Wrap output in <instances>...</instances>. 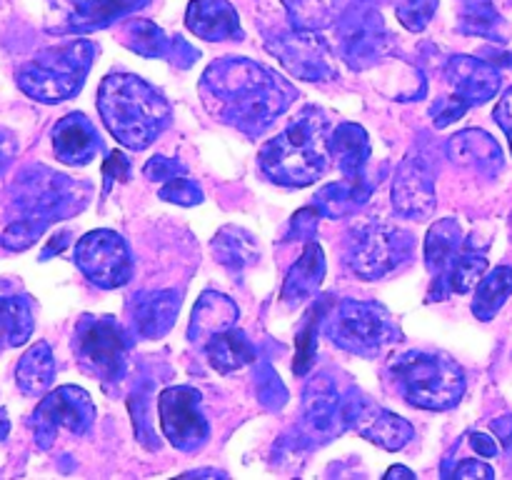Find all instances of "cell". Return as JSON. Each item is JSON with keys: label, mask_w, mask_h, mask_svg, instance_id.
<instances>
[{"label": "cell", "mask_w": 512, "mask_h": 480, "mask_svg": "<svg viewBox=\"0 0 512 480\" xmlns=\"http://www.w3.org/2000/svg\"><path fill=\"white\" fill-rule=\"evenodd\" d=\"M148 3L150 0H78L65 25L53 33H93V30L110 28L115 20L128 18Z\"/></svg>", "instance_id": "24"}, {"label": "cell", "mask_w": 512, "mask_h": 480, "mask_svg": "<svg viewBox=\"0 0 512 480\" xmlns=\"http://www.w3.org/2000/svg\"><path fill=\"white\" fill-rule=\"evenodd\" d=\"M435 10H438V0H400L395 5V15H398L400 25L410 33H423L430 20H433Z\"/></svg>", "instance_id": "39"}, {"label": "cell", "mask_w": 512, "mask_h": 480, "mask_svg": "<svg viewBox=\"0 0 512 480\" xmlns=\"http://www.w3.org/2000/svg\"><path fill=\"white\" fill-rule=\"evenodd\" d=\"M385 478H410L413 480L415 478V473L413 470H408V468H403V465H393V468L388 470V473H385Z\"/></svg>", "instance_id": "51"}, {"label": "cell", "mask_w": 512, "mask_h": 480, "mask_svg": "<svg viewBox=\"0 0 512 480\" xmlns=\"http://www.w3.org/2000/svg\"><path fill=\"white\" fill-rule=\"evenodd\" d=\"M345 420H348V430H355L363 435L370 443L380 445L385 450H400L413 440L415 430L400 415L390 413L388 408H380L363 393L355 388L348 390V400H345Z\"/></svg>", "instance_id": "14"}, {"label": "cell", "mask_w": 512, "mask_h": 480, "mask_svg": "<svg viewBox=\"0 0 512 480\" xmlns=\"http://www.w3.org/2000/svg\"><path fill=\"white\" fill-rule=\"evenodd\" d=\"M33 303L18 283L0 278V353L18 348L33 335Z\"/></svg>", "instance_id": "21"}, {"label": "cell", "mask_w": 512, "mask_h": 480, "mask_svg": "<svg viewBox=\"0 0 512 480\" xmlns=\"http://www.w3.org/2000/svg\"><path fill=\"white\" fill-rule=\"evenodd\" d=\"M270 53L278 55L280 63L303 80H330L335 78L333 53L330 45L315 30L295 28L290 33L268 40Z\"/></svg>", "instance_id": "15"}, {"label": "cell", "mask_w": 512, "mask_h": 480, "mask_svg": "<svg viewBox=\"0 0 512 480\" xmlns=\"http://www.w3.org/2000/svg\"><path fill=\"white\" fill-rule=\"evenodd\" d=\"M178 310V290H143V293H135L133 305H130L135 333L145 340L163 338L173 328Z\"/></svg>", "instance_id": "19"}, {"label": "cell", "mask_w": 512, "mask_h": 480, "mask_svg": "<svg viewBox=\"0 0 512 480\" xmlns=\"http://www.w3.org/2000/svg\"><path fill=\"white\" fill-rule=\"evenodd\" d=\"M495 120H498V125L510 138V148H512V88L503 95V98H500L498 108H495Z\"/></svg>", "instance_id": "46"}, {"label": "cell", "mask_w": 512, "mask_h": 480, "mask_svg": "<svg viewBox=\"0 0 512 480\" xmlns=\"http://www.w3.org/2000/svg\"><path fill=\"white\" fill-rule=\"evenodd\" d=\"M68 240H70L68 230H60L58 235H53V238H50V243L45 245V250H43V255H40V258L48 260L50 255H55V253H60V250H65V248H68Z\"/></svg>", "instance_id": "50"}, {"label": "cell", "mask_w": 512, "mask_h": 480, "mask_svg": "<svg viewBox=\"0 0 512 480\" xmlns=\"http://www.w3.org/2000/svg\"><path fill=\"white\" fill-rule=\"evenodd\" d=\"M73 353L80 370L98 378L110 393L125 380L130 338L113 315H83L75 325Z\"/></svg>", "instance_id": "7"}, {"label": "cell", "mask_w": 512, "mask_h": 480, "mask_svg": "<svg viewBox=\"0 0 512 480\" xmlns=\"http://www.w3.org/2000/svg\"><path fill=\"white\" fill-rule=\"evenodd\" d=\"M173 43L175 35L170 38L153 20L135 18L128 20L123 28V45L133 50V53L143 55V58H170Z\"/></svg>", "instance_id": "34"}, {"label": "cell", "mask_w": 512, "mask_h": 480, "mask_svg": "<svg viewBox=\"0 0 512 480\" xmlns=\"http://www.w3.org/2000/svg\"><path fill=\"white\" fill-rule=\"evenodd\" d=\"M205 105L223 123L258 138L290 105L298 90L275 70L250 58H220L200 78Z\"/></svg>", "instance_id": "1"}, {"label": "cell", "mask_w": 512, "mask_h": 480, "mask_svg": "<svg viewBox=\"0 0 512 480\" xmlns=\"http://www.w3.org/2000/svg\"><path fill=\"white\" fill-rule=\"evenodd\" d=\"M158 195L163 200H168V203L185 205V208L203 203V190H200V185L195 183V180L185 178V175H178V178L165 180Z\"/></svg>", "instance_id": "41"}, {"label": "cell", "mask_w": 512, "mask_h": 480, "mask_svg": "<svg viewBox=\"0 0 512 480\" xmlns=\"http://www.w3.org/2000/svg\"><path fill=\"white\" fill-rule=\"evenodd\" d=\"M238 318H240L238 305H235L228 295L208 290V293L200 295V300L195 303L188 335L193 343L205 345L215 333L233 328V325L238 323Z\"/></svg>", "instance_id": "28"}, {"label": "cell", "mask_w": 512, "mask_h": 480, "mask_svg": "<svg viewBox=\"0 0 512 480\" xmlns=\"http://www.w3.org/2000/svg\"><path fill=\"white\" fill-rule=\"evenodd\" d=\"M415 238L405 228L365 220L348 233L345 240V265L363 280H380L413 255Z\"/></svg>", "instance_id": "9"}, {"label": "cell", "mask_w": 512, "mask_h": 480, "mask_svg": "<svg viewBox=\"0 0 512 480\" xmlns=\"http://www.w3.org/2000/svg\"><path fill=\"white\" fill-rule=\"evenodd\" d=\"M510 295H512V268L510 265H500V268L490 270L488 275H483V280L475 285L473 313L478 315V320H493Z\"/></svg>", "instance_id": "35"}, {"label": "cell", "mask_w": 512, "mask_h": 480, "mask_svg": "<svg viewBox=\"0 0 512 480\" xmlns=\"http://www.w3.org/2000/svg\"><path fill=\"white\" fill-rule=\"evenodd\" d=\"M328 308L330 303H320L315 305L313 310H310L308 315H305V323L300 325L298 330V355H295V375H305L310 370V365H313V358H315V350H318V330H320V323L325 320V315H328Z\"/></svg>", "instance_id": "37"}, {"label": "cell", "mask_w": 512, "mask_h": 480, "mask_svg": "<svg viewBox=\"0 0 512 480\" xmlns=\"http://www.w3.org/2000/svg\"><path fill=\"white\" fill-rule=\"evenodd\" d=\"M15 150H18V143H15V135L10 130L0 128V173L8 168V163L13 160Z\"/></svg>", "instance_id": "47"}, {"label": "cell", "mask_w": 512, "mask_h": 480, "mask_svg": "<svg viewBox=\"0 0 512 480\" xmlns=\"http://www.w3.org/2000/svg\"><path fill=\"white\" fill-rule=\"evenodd\" d=\"M53 150L60 163L88 165L100 150V135L83 113H70L55 123Z\"/></svg>", "instance_id": "20"}, {"label": "cell", "mask_w": 512, "mask_h": 480, "mask_svg": "<svg viewBox=\"0 0 512 480\" xmlns=\"http://www.w3.org/2000/svg\"><path fill=\"white\" fill-rule=\"evenodd\" d=\"M255 388H258V398L265 408L280 410L288 400V388L283 385L280 375L270 363H260L255 370Z\"/></svg>", "instance_id": "38"}, {"label": "cell", "mask_w": 512, "mask_h": 480, "mask_svg": "<svg viewBox=\"0 0 512 480\" xmlns=\"http://www.w3.org/2000/svg\"><path fill=\"white\" fill-rule=\"evenodd\" d=\"M470 445H473V448L478 450L483 458H495V455L500 453L498 443H495V440L485 433H470Z\"/></svg>", "instance_id": "48"}, {"label": "cell", "mask_w": 512, "mask_h": 480, "mask_svg": "<svg viewBox=\"0 0 512 480\" xmlns=\"http://www.w3.org/2000/svg\"><path fill=\"white\" fill-rule=\"evenodd\" d=\"M10 433V418H8V410L0 408V443H3L5 438H8Z\"/></svg>", "instance_id": "52"}, {"label": "cell", "mask_w": 512, "mask_h": 480, "mask_svg": "<svg viewBox=\"0 0 512 480\" xmlns=\"http://www.w3.org/2000/svg\"><path fill=\"white\" fill-rule=\"evenodd\" d=\"M45 230L48 228L40 223H35V220L15 218L13 223H8V228L3 230V235H0V243H3V248L13 250V253H20V250L30 248V245H33L35 240L45 233Z\"/></svg>", "instance_id": "40"}, {"label": "cell", "mask_w": 512, "mask_h": 480, "mask_svg": "<svg viewBox=\"0 0 512 480\" xmlns=\"http://www.w3.org/2000/svg\"><path fill=\"white\" fill-rule=\"evenodd\" d=\"M453 478H495V470L490 468L488 463H483V460H463V463L458 465V468L453 470Z\"/></svg>", "instance_id": "45"}, {"label": "cell", "mask_w": 512, "mask_h": 480, "mask_svg": "<svg viewBox=\"0 0 512 480\" xmlns=\"http://www.w3.org/2000/svg\"><path fill=\"white\" fill-rule=\"evenodd\" d=\"M130 178V160L125 158L123 153H118V150H113V153L108 155V160L103 163V195H108L110 185L115 183V180H128Z\"/></svg>", "instance_id": "44"}, {"label": "cell", "mask_w": 512, "mask_h": 480, "mask_svg": "<svg viewBox=\"0 0 512 480\" xmlns=\"http://www.w3.org/2000/svg\"><path fill=\"white\" fill-rule=\"evenodd\" d=\"M320 208L318 205H310V208L298 210L290 220V238H298L303 243H310L315 240V233H318V223H320Z\"/></svg>", "instance_id": "42"}, {"label": "cell", "mask_w": 512, "mask_h": 480, "mask_svg": "<svg viewBox=\"0 0 512 480\" xmlns=\"http://www.w3.org/2000/svg\"><path fill=\"white\" fill-rule=\"evenodd\" d=\"M398 393L423 410H450L465 393V370L450 355L410 350L390 363Z\"/></svg>", "instance_id": "5"}, {"label": "cell", "mask_w": 512, "mask_h": 480, "mask_svg": "<svg viewBox=\"0 0 512 480\" xmlns=\"http://www.w3.org/2000/svg\"><path fill=\"white\" fill-rule=\"evenodd\" d=\"M463 243V228H460V223L455 218L438 220L428 230V238H425V265H428L430 275H433V283L448 273V268L458 258Z\"/></svg>", "instance_id": "30"}, {"label": "cell", "mask_w": 512, "mask_h": 480, "mask_svg": "<svg viewBox=\"0 0 512 480\" xmlns=\"http://www.w3.org/2000/svg\"><path fill=\"white\" fill-rule=\"evenodd\" d=\"M188 475H213V478H218V475H225V473H218V470H193V473Z\"/></svg>", "instance_id": "53"}, {"label": "cell", "mask_w": 512, "mask_h": 480, "mask_svg": "<svg viewBox=\"0 0 512 480\" xmlns=\"http://www.w3.org/2000/svg\"><path fill=\"white\" fill-rule=\"evenodd\" d=\"M328 118L315 105H305L298 118L260 148V170L273 183L303 188L328 170Z\"/></svg>", "instance_id": "3"}, {"label": "cell", "mask_w": 512, "mask_h": 480, "mask_svg": "<svg viewBox=\"0 0 512 480\" xmlns=\"http://www.w3.org/2000/svg\"><path fill=\"white\" fill-rule=\"evenodd\" d=\"M98 110L120 145L145 150L170 125V105L148 80L130 73L108 75L98 88Z\"/></svg>", "instance_id": "2"}, {"label": "cell", "mask_w": 512, "mask_h": 480, "mask_svg": "<svg viewBox=\"0 0 512 480\" xmlns=\"http://www.w3.org/2000/svg\"><path fill=\"white\" fill-rule=\"evenodd\" d=\"M55 380L53 348L45 340L30 345L15 368V383L23 395H43Z\"/></svg>", "instance_id": "31"}, {"label": "cell", "mask_w": 512, "mask_h": 480, "mask_svg": "<svg viewBox=\"0 0 512 480\" xmlns=\"http://www.w3.org/2000/svg\"><path fill=\"white\" fill-rule=\"evenodd\" d=\"M435 175L420 155H408L393 180V208L403 218L423 220L435 210Z\"/></svg>", "instance_id": "17"}, {"label": "cell", "mask_w": 512, "mask_h": 480, "mask_svg": "<svg viewBox=\"0 0 512 480\" xmlns=\"http://www.w3.org/2000/svg\"><path fill=\"white\" fill-rule=\"evenodd\" d=\"M448 158L455 165L473 168L475 173L488 175V178L498 175L503 168V150H500L498 140L478 128H468L453 135L448 140Z\"/></svg>", "instance_id": "22"}, {"label": "cell", "mask_w": 512, "mask_h": 480, "mask_svg": "<svg viewBox=\"0 0 512 480\" xmlns=\"http://www.w3.org/2000/svg\"><path fill=\"white\" fill-rule=\"evenodd\" d=\"M325 335L348 353L375 358L400 338V330L385 305L373 300H340L333 313L325 315Z\"/></svg>", "instance_id": "8"}, {"label": "cell", "mask_w": 512, "mask_h": 480, "mask_svg": "<svg viewBox=\"0 0 512 480\" xmlns=\"http://www.w3.org/2000/svg\"><path fill=\"white\" fill-rule=\"evenodd\" d=\"M335 33H338L340 58L355 70L370 68L375 60L388 53L393 43L383 15L375 13L373 8H358V5L340 15Z\"/></svg>", "instance_id": "13"}, {"label": "cell", "mask_w": 512, "mask_h": 480, "mask_svg": "<svg viewBox=\"0 0 512 480\" xmlns=\"http://www.w3.org/2000/svg\"><path fill=\"white\" fill-rule=\"evenodd\" d=\"M75 265L93 285L103 290L120 288L133 275L128 243L115 230H90L75 245Z\"/></svg>", "instance_id": "11"}, {"label": "cell", "mask_w": 512, "mask_h": 480, "mask_svg": "<svg viewBox=\"0 0 512 480\" xmlns=\"http://www.w3.org/2000/svg\"><path fill=\"white\" fill-rule=\"evenodd\" d=\"M493 430L498 435V440L503 443V448L512 453V415H505V418L493 420Z\"/></svg>", "instance_id": "49"}, {"label": "cell", "mask_w": 512, "mask_h": 480, "mask_svg": "<svg viewBox=\"0 0 512 480\" xmlns=\"http://www.w3.org/2000/svg\"><path fill=\"white\" fill-rule=\"evenodd\" d=\"M205 355H208L210 365H213L218 373L228 375L235 370L245 368L248 363H253L258 358V348L250 343V338L245 335V330L240 328H228L215 333L208 343L203 345Z\"/></svg>", "instance_id": "29"}, {"label": "cell", "mask_w": 512, "mask_h": 480, "mask_svg": "<svg viewBox=\"0 0 512 480\" xmlns=\"http://www.w3.org/2000/svg\"><path fill=\"white\" fill-rule=\"evenodd\" d=\"M330 158L338 163V170L348 180H365V168L370 160V140L363 125L338 123L328 135Z\"/></svg>", "instance_id": "26"}, {"label": "cell", "mask_w": 512, "mask_h": 480, "mask_svg": "<svg viewBox=\"0 0 512 480\" xmlns=\"http://www.w3.org/2000/svg\"><path fill=\"white\" fill-rule=\"evenodd\" d=\"M485 273H488V255H485V250H478V245L473 240H465L458 258L448 268V273L430 285L428 298L445 300L453 293H468V290H473L483 280Z\"/></svg>", "instance_id": "25"}, {"label": "cell", "mask_w": 512, "mask_h": 480, "mask_svg": "<svg viewBox=\"0 0 512 480\" xmlns=\"http://www.w3.org/2000/svg\"><path fill=\"white\" fill-rule=\"evenodd\" d=\"M88 198L90 183H80L45 165H28L13 185V210L18 218L35 220L45 228L55 220L78 215L88 205Z\"/></svg>", "instance_id": "6"}, {"label": "cell", "mask_w": 512, "mask_h": 480, "mask_svg": "<svg viewBox=\"0 0 512 480\" xmlns=\"http://www.w3.org/2000/svg\"><path fill=\"white\" fill-rule=\"evenodd\" d=\"M325 278V255L315 240L305 243L303 255L298 258V263L290 268L288 278L283 283V293L280 300L290 308H298L305 300H313L318 295L320 283Z\"/></svg>", "instance_id": "27"}, {"label": "cell", "mask_w": 512, "mask_h": 480, "mask_svg": "<svg viewBox=\"0 0 512 480\" xmlns=\"http://www.w3.org/2000/svg\"><path fill=\"white\" fill-rule=\"evenodd\" d=\"M458 30L465 35H480V38L503 43V18L495 10L493 0H458Z\"/></svg>", "instance_id": "36"}, {"label": "cell", "mask_w": 512, "mask_h": 480, "mask_svg": "<svg viewBox=\"0 0 512 480\" xmlns=\"http://www.w3.org/2000/svg\"><path fill=\"white\" fill-rule=\"evenodd\" d=\"M445 80L453 88L450 98L458 100L465 110L488 103L500 90V70L490 60L453 55L445 63Z\"/></svg>", "instance_id": "18"}, {"label": "cell", "mask_w": 512, "mask_h": 480, "mask_svg": "<svg viewBox=\"0 0 512 480\" xmlns=\"http://www.w3.org/2000/svg\"><path fill=\"white\" fill-rule=\"evenodd\" d=\"M95 423V403L78 385H60L45 395L30 415L28 425L33 430L35 445L48 450L58 438V430H70L73 435H85Z\"/></svg>", "instance_id": "10"}, {"label": "cell", "mask_w": 512, "mask_h": 480, "mask_svg": "<svg viewBox=\"0 0 512 480\" xmlns=\"http://www.w3.org/2000/svg\"><path fill=\"white\" fill-rule=\"evenodd\" d=\"M185 165L180 163L178 158H165V155H153V158L145 163L143 173L148 180H155V183H165L170 178H178V175H185Z\"/></svg>", "instance_id": "43"}, {"label": "cell", "mask_w": 512, "mask_h": 480, "mask_svg": "<svg viewBox=\"0 0 512 480\" xmlns=\"http://www.w3.org/2000/svg\"><path fill=\"white\" fill-rule=\"evenodd\" d=\"M345 400L348 393H340L338 383L330 375L320 373L310 380L303 400V433L308 435V440L325 443L348 430Z\"/></svg>", "instance_id": "16"}, {"label": "cell", "mask_w": 512, "mask_h": 480, "mask_svg": "<svg viewBox=\"0 0 512 480\" xmlns=\"http://www.w3.org/2000/svg\"><path fill=\"white\" fill-rule=\"evenodd\" d=\"M98 45L93 40H70L43 50L18 68V88L38 103H63L83 88Z\"/></svg>", "instance_id": "4"}, {"label": "cell", "mask_w": 512, "mask_h": 480, "mask_svg": "<svg viewBox=\"0 0 512 480\" xmlns=\"http://www.w3.org/2000/svg\"><path fill=\"white\" fill-rule=\"evenodd\" d=\"M373 188L375 185L368 178H343L340 183H328L325 188H320V193L315 195V205H318L325 218H345V215H353L355 210L368 203Z\"/></svg>", "instance_id": "32"}, {"label": "cell", "mask_w": 512, "mask_h": 480, "mask_svg": "<svg viewBox=\"0 0 512 480\" xmlns=\"http://www.w3.org/2000/svg\"><path fill=\"white\" fill-rule=\"evenodd\" d=\"M213 253L220 260V265L230 270V273L240 275L243 270H248L250 265L258 263L260 250L255 243L253 235L243 228H235V225H225L213 240Z\"/></svg>", "instance_id": "33"}, {"label": "cell", "mask_w": 512, "mask_h": 480, "mask_svg": "<svg viewBox=\"0 0 512 480\" xmlns=\"http://www.w3.org/2000/svg\"><path fill=\"white\" fill-rule=\"evenodd\" d=\"M185 25L198 38L218 43V40L243 38L238 10L228 0H193L185 13Z\"/></svg>", "instance_id": "23"}, {"label": "cell", "mask_w": 512, "mask_h": 480, "mask_svg": "<svg viewBox=\"0 0 512 480\" xmlns=\"http://www.w3.org/2000/svg\"><path fill=\"white\" fill-rule=\"evenodd\" d=\"M158 415L165 438L183 453H195L208 440L210 425L203 413V395L190 385L165 388L158 398Z\"/></svg>", "instance_id": "12"}]
</instances>
